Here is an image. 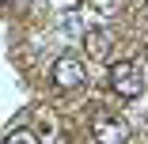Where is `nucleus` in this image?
<instances>
[{
    "label": "nucleus",
    "mask_w": 148,
    "mask_h": 144,
    "mask_svg": "<svg viewBox=\"0 0 148 144\" xmlns=\"http://www.w3.org/2000/svg\"><path fill=\"white\" fill-rule=\"evenodd\" d=\"M4 144H42V140H38L34 129H12V133L4 136Z\"/></svg>",
    "instance_id": "obj_5"
},
{
    "label": "nucleus",
    "mask_w": 148,
    "mask_h": 144,
    "mask_svg": "<svg viewBox=\"0 0 148 144\" xmlns=\"http://www.w3.org/2000/svg\"><path fill=\"white\" fill-rule=\"evenodd\" d=\"M49 83H53V87H61V91H76V87L87 83V65L80 61L76 53L57 57L53 68H49Z\"/></svg>",
    "instance_id": "obj_2"
},
{
    "label": "nucleus",
    "mask_w": 148,
    "mask_h": 144,
    "mask_svg": "<svg viewBox=\"0 0 148 144\" xmlns=\"http://www.w3.org/2000/svg\"><path fill=\"white\" fill-rule=\"evenodd\" d=\"M148 87V68L140 61H110V91L118 99H140Z\"/></svg>",
    "instance_id": "obj_1"
},
{
    "label": "nucleus",
    "mask_w": 148,
    "mask_h": 144,
    "mask_svg": "<svg viewBox=\"0 0 148 144\" xmlns=\"http://www.w3.org/2000/svg\"><path fill=\"white\" fill-rule=\"evenodd\" d=\"M129 125L118 114H95L91 118V140L95 144H129Z\"/></svg>",
    "instance_id": "obj_3"
},
{
    "label": "nucleus",
    "mask_w": 148,
    "mask_h": 144,
    "mask_svg": "<svg viewBox=\"0 0 148 144\" xmlns=\"http://www.w3.org/2000/svg\"><path fill=\"white\" fill-rule=\"evenodd\" d=\"M84 49H87L91 61H110V38H106L103 27H95V31L84 34Z\"/></svg>",
    "instance_id": "obj_4"
}]
</instances>
